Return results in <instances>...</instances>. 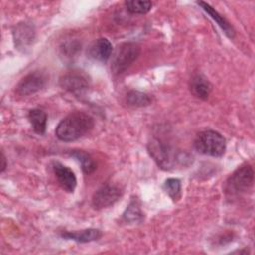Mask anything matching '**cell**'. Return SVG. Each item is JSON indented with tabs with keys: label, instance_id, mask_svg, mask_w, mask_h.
Returning a JSON list of instances; mask_svg holds the SVG:
<instances>
[{
	"label": "cell",
	"instance_id": "cell-1",
	"mask_svg": "<svg viewBox=\"0 0 255 255\" xmlns=\"http://www.w3.org/2000/svg\"><path fill=\"white\" fill-rule=\"evenodd\" d=\"M94 119L90 115L84 112H75L59 123L55 133L62 141H74L87 134L94 128Z\"/></svg>",
	"mask_w": 255,
	"mask_h": 255
},
{
	"label": "cell",
	"instance_id": "cell-2",
	"mask_svg": "<svg viewBox=\"0 0 255 255\" xmlns=\"http://www.w3.org/2000/svg\"><path fill=\"white\" fill-rule=\"evenodd\" d=\"M147 149L157 165L164 170H170L179 165H184L191 159L186 152L176 150L158 139L149 141Z\"/></svg>",
	"mask_w": 255,
	"mask_h": 255
},
{
	"label": "cell",
	"instance_id": "cell-3",
	"mask_svg": "<svg viewBox=\"0 0 255 255\" xmlns=\"http://www.w3.org/2000/svg\"><path fill=\"white\" fill-rule=\"evenodd\" d=\"M194 147L201 154L218 157L225 152L226 141L218 131L207 129L196 135Z\"/></svg>",
	"mask_w": 255,
	"mask_h": 255
},
{
	"label": "cell",
	"instance_id": "cell-4",
	"mask_svg": "<svg viewBox=\"0 0 255 255\" xmlns=\"http://www.w3.org/2000/svg\"><path fill=\"white\" fill-rule=\"evenodd\" d=\"M140 48L132 42L122 43L117 46L112 54L111 71L116 74L124 73L138 58Z\"/></svg>",
	"mask_w": 255,
	"mask_h": 255
},
{
	"label": "cell",
	"instance_id": "cell-5",
	"mask_svg": "<svg viewBox=\"0 0 255 255\" xmlns=\"http://www.w3.org/2000/svg\"><path fill=\"white\" fill-rule=\"evenodd\" d=\"M254 172L249 164L238 167L227 179L225 193L228 196H237L246 192L253 183Z\"/></svg>",
	"mask_w": 255,
	"mask_h": 255
},
{
	"label": "cell",
	"instance_id": "cell-6",
	"mask_svg": "<svg viewBox=\"0 0 255 255\" xmlns=\"http://www.w3.org/2000/svg\"><path fill=\"white\" fill-rule=\"evenodd\" d=\"M122 189L115 185L106 183L101 186L93 195L92 204L96 209H103L114 205L122 196Z\"/></svg>",
	"mask_w": 255,
	"mask_h": 255
},
{
	"label": "cell",
	"instance_id": "cell-7",
	"mask_svg": "<svg viewBox=\"0 0 255 255\" xmlns=\"http://www.w3.org/2000/svg\"><path fill=\"white\" fill-rule=\"evenodd\" d=\"M46 76L38 71L26 75L17 85L16 91L21 96L33 95L42 90L46 85Z\"/></svg>",
	"mask_w": 255,
	"mask_h": 255
},
{
	"label": "cell",
	"instance_id": "cell-8",
	"mask_svg": "<svg viewBox=\"0 0 255 255\" xmlns=\"http://www.w3.org/2000/svg\"><path fill=\"white\" fill-rule=\"evenodd\" d=\"M60 86L75 96H83L88 91L89 83L79 73H68L60 79Z\"/></svg>",
	"mask_w": 255,
	"mask_h": 255
},
{
	"label": "cell",
	"instance_id": "cell-9",
	"mask_svg": "<svg viewBox=\"0 0 255 255\" xmlns=\"http://www.w3.org/2000/svg\"><path fill=\"white\" fill-rule=\"evenodd\" d=\"M52 169L62 188L67 192H74L77 185V178L73 170L58 161L52 162Z\"/></svg>",
	"mask_w": 255,
	"mask_h": 255
},
{
	"label": "cell",
	"instance_id": "cell-10",
	"mask_svg": "<svg viewBox=\"0 0 255 255\" xmlns=\"http://www.w3.org/2000/svg\"><path fill=\"white\" fill-rule=\"evenodd\" d=\"M113 54V46L106 38L97 39L89 48V56L98 62H107Z\"/></svg>",
	"mask_w": 255,
	"mask_h": 255
},
{
	"label": "cell",
	"instance_id": "cell-11",
	"mask_svg": "<svg viewBox=\"0 0 255 255\" xmlns=\"http://www.w3.org/2000/svg\"><path fill=\"white\" fill-rule=\"evenodd\" d=\"M61 236L66 239L86 243L98 240L102 236V232L96 228H88L81 231H65L61 233Z\"/></svg>",
	"mask_w": 255,
	"mask_h": 255
},
{
	"label": "cell",
	"instance_id": "cell-12",
	"mask_svg": "<svg viewBox=\"0 0 255 255\" xmlns=\"http://www.w3.org/2000/svg\"><path fill=\"white\" fill-rule=\"evenodd\" d=\"M34 35L35 33L32 26L26 23L18 25L14 31L15 45L18 47V49L28 47L32 43Z\"/></svg>",
	"mask_w": 255,
	"mask_h": 255
},
{
	"label": "cell",
	"instance_id": "cell-13",
	"mask_svg": "<svg viewBox=\"0 0 255 255\" xmlns=\"http://www.w3.org/2000/svg\"><path fill=\"white\" fill-rule=\"evenodd\" d=\"M197 4L217 23V25L223 30V32L229 38H233L234 37V30H233L232 26L229 24V22L223 16H221L214 8H212L209 4H207L205 2L198 1Z\"/></svg>",
	"mask_w": 255,
	"mask_h": 255
},
{
	"label": "cell",
	"instance_id": "cell-14",
	"mask_svg": "<svg viewBox=\"0 0 255 255\" xmlns=\"http://www.w3.org/2000/svg\"><path fill=\"white\" fill-rule=\"evenodd\" d=\"M190 92L199 99L205 100L211 92L210 83L201 75H195L190 80Z\"/></svg>",
	"mask_w": 255,
	"mask_h": 255
},
{
	"label": "cell",
	"instance_id": "cell-15",
	"mask_svg": "<svg viewBox=\"0 0 255 255\" xmlns=\"http://www.w3.org/2000/svg\"><path fill=\"white\" fill-rule=\"evenodd\" d=\"M29 122L38 134H43L46 131L47 128V114L40 109H33L28 114Z\"/></svg>",
	"mask_w": 255,
	"mask_h": 255
},
{
	"label": "cell",
	"instance_id": "cell-16",
	"mask_svg": "<svg viewBox=\"0 0 255 255\" xmlns=\"http://www.w3.org/2000/svg\"><path fill=\"white\" fill-rule=\"evenodd\" d=\"M71 155L74 156L81 163L84 173L91 174L96 169V163L89 153L83 150H73L71 152Z\"/></svg>",
	"mask_w": 255,
	"mask_h": 255
},
{
	"label": "cell",
	"instance_id": "cell-17",
	"mask_svg": "<svg viewBox=\"0 0 255 255\" xmlns=\"http://www.w3.org/2000/svg\"><path fill=\"white\" fill-rule=\"evenodd\" d=\"M127 103L131 107H145L151 103V99L145 93L130 91L127 95Z\"/></svg>",
	"mask_w": 255,
	"mask_h": 255
},
{
	"label": "cell",
	"instance_id": "cell-18",
	"mask_svg": "<svg viewBox=\"0 0 255 255\" xmlns=\"http://www.w3.org/2000/svg\"><path fill=\"white\" fill-rule=\"evenodd\" d=\"M127 10L131 14H146L150 11L152 3L142 0H128L125 2Z\"/></svg>",
	"mask_w": 255,
	"mask_h": 255
},
{
	"label": "cell",
	"instance_id": "cell-19",
	"mask_svg": "<svg viewBox=\"0 0 255 255\" xmlns=\"http://www.w3.org/2000/svg\"><path fill=\"white\" fill-rule=\"evenodd\" d=\"M123 217L127 222H131V223L140 222L143 219V214L136 200H132L129 203L125 213L123 214Z\"/></svg>",
	"mask_w": 255,
	"mask_h": 255
},
{
	"label": "cell",
	"instance_id": "cell-20",
	"mask_svg": "<svg viewBox=\"0 0 255 255\" xmlns=\"http://www.w3.org/2000/svg\"><path fill=\"white\" fill-rule=\"evenodd\" d=\"M164 190L166 193L173 199L176 200L180 196V190H181V184L180 181L177 178H167L164 181Z\"/></svg>",
	"mask_w": 255,
	"mask_h": 255
},
{
	"label": "cell",
	"instance_id": "cell-21",
	"mask_svg": "<svg viewBox=\"0 0 255 255\" xmlns=\"http://www.w3.org/2000/svg\"><path fill=\"white\" fill-rule=\"evenodd\" d=\"M1 172H3L6 167H7V163H6V158H5V155L3 152H1Z\"/></svg>",
	"mask_w": 255,
	"mask_h": 255
}]
</instances>
